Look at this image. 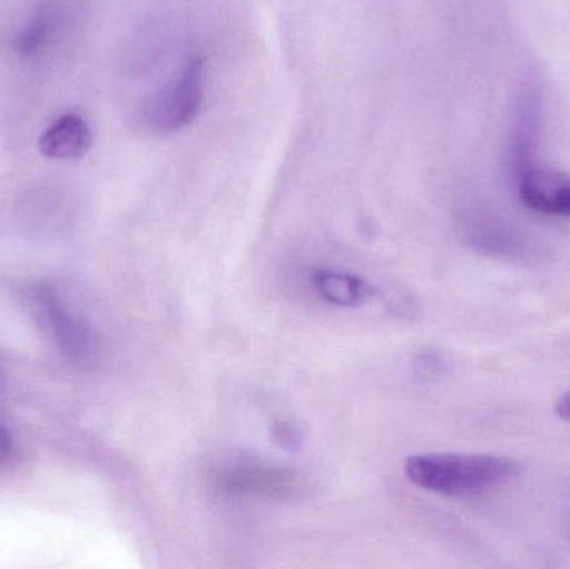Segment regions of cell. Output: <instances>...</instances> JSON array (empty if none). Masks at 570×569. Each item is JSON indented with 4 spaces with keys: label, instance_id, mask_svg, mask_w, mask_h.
<instances>
[{
    "label": "cell",
    "instance_id": "6da1fadb",
    "mask_svg": "<svg viewBox=\"0 0 570 569\" xmlns=\"http://www.w3.org/2000/svg\"><path fill=\"white\" fill-rule=\"evenodd\" d=\"M415 487L444 497H472L501 487L521 473L518 461L494 454H414L404 464Z\"/></svg>",
    "mask_w": 570,
    "mask_h": 569
},
{
    "label": "cell",
    "instance_id": "9c48e42d",
    "mask_svg": "<svg viewBox=\"0 0 570 569\" xmlns=\"http://www.w3.org/2000/svg\"><path fill=\"white\" fill-rule=\"evenodd\" d=\"M556 414L570 424V391L559 396L558 403H556Z\"/></svg>",
    "mask_w": 570,
    "mask_h": 569
},
{
    "label": "cell",
    "instance_id": "ba28073f",
    "mask_svg": "<svg viewBox=\"0 0 570 569\" xmlns=\"http://www.w3.org/2000/svg\"><path fill=\"white\" fill-rule=\"evenodd\" d=\"M448 370V361L438 353L422 354L419 357L417 371L424 380H438Z\"/></svg>",
    "mask_w": 570,
    "mask_h": 569
},
{
    "label": "cell",
    "instance_id": "52a82bcc",
    "mask_svg": "<svg viewBox=\"0 0 570 569\" xmlns=\"http://www.w3.org/2000/svg\"><path fill=\"white\" fill-rule=\"evenodd\" d=\"M312 284L325 301L341 306H354L372 294V287L361 277L335 271H317L312 276Z\"/></svg>",
    "mask_w": 570,
    "mask_h": 569
},
{
    "label": "cell",
    "instance_id": "30bf717a",
    "mask_svg": "<svg viewBox=\"0 0 570 569\" xmlns=\"http://www.w3.org/2000/svg\"><path fill=\"white\" fill-rule=\"evenodd\" d=\"M12 450V440H10V434L7 433V430H3L0 426V460L7 457Z\"/></svg>",
    "mask_w": 570,
    "mask_h": 569
},
{
    "label": "cell",
    "instance_id": "277c9868",
    "mask_svg": "<svg viewBox=\"0 0 570 569\" xmlns=\"http://www.w3.org/2000/svg\"><path fill=\"white\" fill-rule=\"evenodd\" d=\"M519 197L529 209L548 216H570V177L538 166L531 137L519 136L514 149Z\"/></svg>",
    "mask_w": 570,
    "mask_h": 569
},
{
    "label": "cell",
    "instance_id": "3957f363",
    "mask_svg": "<svg viewBox=\"0 0 570 569\" xmlns=\"http://www.w3.org/2000/svg\"><path fill=\"white\" fill-rule=\"evenodd\" d=\"M29 304L33 317L67 360L73 364H89L97 356L99 341L92 327L70 313L53 287L36 284L29 291Z\"/></svg>",
    "mask_w": 570,
    "mask_h": 569
},
{
    "label": "cell",
    "instance_id": "8992f818",
    "mask_svg": "<svg viewBox=\"0 0 570 569\" xmlns=\"http://www.w3.org/2000/svg\"><path fill=\"white\" fill-rule=\"evenodd\" d=\"M224 487L229 491L254 494H284L292 490V478L284 471H274L269 468L240 467L229 468L223 474Z\"/></svg>",
    "mask_w": 570,
    "mask_h": 569
},
{
    "label": "cell",
    "instance_id": "5b68a950",
    "mask_svg": "<svg viewBox=\"0 0 570 569\" xmlns=\"http://www.w3.org/2000/svg\"><path fill=\"white\" fill-rule=\"evenodd\" d=\"M90 147H92V130L89 124L77 114L59 117L39 140L40 154L57 160L80 159L89 153Z\"/></svg>",
    "mask_w": 570,
    "mask_h": 569
},
{
    "label": "cell",
    "instance_id": "7a4b0ae2",
    "mask_svg": "<svg viewBox=\"0 0 570 569\" xmlns=\"http://www.w3.org/2000/svg\"><path fill=\"white\" fill-rule=\"evenodd\" d=\"M207 69L203 53L190 52L147 97L142 122L150 133L176 134L194 122L206 99Z\"/></svg>",
    "mask_w": 570,
    "mask_h": 569
}]
</instances>
